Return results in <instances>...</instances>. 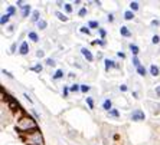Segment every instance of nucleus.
<instances>
[{"label": "nucleus", "instance_id": "bb28decb", "mask_svg": "<svg viewBox=\"0 0 160 145\" xmlns=\"http://www.w3.org/2000/svg\"><path fill=\"white\" fill-rule=\"evenodd\" d=\"M133 65H134V66H140V60H138L137 59V58H133Z\"/></svg>", "mask_w": 160, "mask_h": 145}, {"label": "nucleus", "instance_id": "6e6552de", "mask_svg": "<svg viewBox=\"0 0 160 145\" xmlns=\"http://www.w3.org/2000/svg\"><path fill=\"white\" fill-rule=\"evenodd\" d=\"M120 32H121V35H123V36H131V32L128 29H127V26H121V29H120Z\"/></svg>", "mask_w": 160, "mask_h": 145}, {"label": "nucleus", "instance_id": "412c9836", "mask_svg": "<svg viewBox=\"0 0 160 145\" xmlns=\"http://www.w3.org/2000/svg\"><path fill=\"white\" fill-rule=\"evenodd\" d=\"M130 7H131V10H137V9H138V3H137V2H131Z\"/></svg>", "mask_w": 160, "mask_h": 145}, {"label": "nucleus", "instance_id": "c756f323", "mask_svg": "<svg viewBox=\"0 0 160 145\" xmlns=\"http://www.w3.org/2000/svg\"><path fill=\"white\" fill-rule=\"evenodd\" d=\"M65 10H67V13H71V12H72V6H71V4H65Z\"/></svg>", "mask_w": 160, "mask_h": 145}, {"label": "nucleus", "instance_id": "a19ab883", "mask_svg": "<svg viewBox=\"0 0 160 145\" xmlns=\"http://www.w3.org/2000/svg\"><path fill=\"white\" fill-rule=\"evenodd\" d=\"M156 93H157V95H159V96H160V86H157V88H156Z\"/></svg>", "mask_w": 160, "mask_h": 145}, {"label": "nucleus", "instance_id": "f3484780", "mask_svg": "<svg viewBox=\"0 0 160 145\" xmlns=\"http://www.w3.org/2000/svg\"><path fill=\"white\" fill-rule=\"evenodd\" d=\"M56 16H58V19H59V20H62V22H67V20H68L67 16H63L61 12H56Z\"/></svg>", "mask_w": 160, "mask_h": 145}, {"label": "nucleus", "instance_id": "f8f14e48", "mask_svg": "<svg viewBox=\"0 0 160 145\" xmlns=\"http://www.w3.org/2000/svg\"><path fill=\"white\" fill-rule=\"evenodd\" d=\"M29 39H30V40H33V42L39 40V37H38V35L35 33V32H29Z\"/></svg>", "mask_w": 160, "mask_h": 145}, {"label": "nucleus", "instance_id": "7ed1b4c3", "mask_svg": "<svg viewBox=\"0 0 160 145\" xmlns=\"http://www.w3.org/2000/svg\"><path fill=\"white\" fill-rule=\"evenodd\" d=\"M131 119H133V121H143V119H144V112H143L142 109L134 111L133 114H131Z\"/></svg>", "mask_w": 160, "mask_h": 145}, {"label": "nucleus", "instance_id": "393cba45", "mask_svg": "<svg viewBox=\"0 0 160 145\" xmlns=\"http://www.w3.org/2000/svg\"><path fill=\"white\" fill-rule=\"evenodd\" d=\"M110 115L111 116H118V111H117V109H111V111H110Z\"/></svg>", "mask_w": 160, "mask_h": 145}, {"label": "nucleus", "instance_id": "72a5a7b5", "mask_svg": "<svg viewBox=\"0 0 160 145\" xmlns=\"http://www.w3.org/2000/svg\"><path fill=\"white\" fill-rule=\"evenodd\" d=\"M85 13H87V9H81V10L78 12V15H79V16H84Z\"/></svg>", "mask_w": 160, "mask_h": 145}, {"label": "nucleus", "instance_id": "a878e982", "mask_svg": "<svg viewBox=\"0 0 160 145\" xmlns=\"http://www.w3.org/2000/svg\"><path fill=\"white\" fill-rule=\"evenodd\" d=\"M32 71H35V72H42V66H41V65H36V66L32 68Z\"/></svg>", "mask_w": 160, "mask_h": 145}, {"label": "nucleus", "instance_id": "6ab92c4d", "mask_svg": "<svg viewBox=\"0 0 160 145\" xmlns=\"http://www.w3.org/2000/svg\"><path fill=\"white\" fill-rule=\"evenodd\" d=\"M9 17H10V15H3V16H2V20H0V23H2V25L8 23L9 22Z\"/></svg>", "mask_w": 160, "mask_h": 145}, {"label": "nucleus", "instance_id": "9b49d317", "mask_svg": "<svg viewBox=\"0 0 160 145\" xmlns=\"http://www.w3.org/2000/svg\"><path fill=\"white\" fill-rule=\"evenodd\" d=\"M133 17H134V13L131 10H127L126 13H124V19H126V20H131Z\"/></svg>", "mask_w": 160, "mask_h": 145}, {"label": "nucleus", "instance_id": "7c9ffc66", "mask_svg": "<svg viewBox=\"0 0 160 145\" xmlns=\"http://www.w3.org/2000/svg\"><path fill=\"white\" fill-rule=\"evenodd\" d=\"M46 65H49V66H53V65H55V62H53V59H51V58H49V59H46Z\"/></svg>", "mask_w": 160, "mask_h": 145}, {"label": "nucleus", "instance_id": "20e7f679", "mask_svg": "<svg viewBox=\"0 0 160 145\" xmlns=\"http://www.w3.org/2000/svg\"><path fill=\"white\" fill-rule=\"evenodd\" d=\"M8 101H9V106H10V109H13V111H18V109H19L18 101H15L13 98H10V96H8Z\"/></svg>", "mask_w": 160, "mask_h": 145}, {"label": "nucleus", "instance_id": "423d86ee", "mask_svg": "<svg viewBox=\"0 0 160 145\" xmlns=\"http://www.w3.org/2000/svg\"><path fill=\"white\" fill-rule=\"evenodd\" d=\"M81 53H82V55H84V56H85V58H87V60H88V62H92V59H94V58H92V55H91V52H89L88 49L82 48V49H81Z\"/></svg>", "mask_w": 160, "mask_h": 145}, {"label": "nucleus", "instance_id": "cd10ccee", "mask_svg": "<svg viewBox=\"0 0 160 145\" xmlns=\"http://www.w3.org/2000/svg\"><path fill=\"white\" fill-rule=\"evenodd\" d=\"M81 91H82V92H84V93H87V92H88V91H89V86H87V85H82V86H81Z\"/></svg>", "mask_w": 160, "mask_h": 145}, {"label": "nucleus", "instance_id": "4be33fe9", "mask_svg": "<svg viewBox=\"0 0 160 145\" xmlns=\"http://www.w3.org/2000/svg\"><path fill=\"white\" fill-rule=\"evenodd\" d=\"M87 104H88L89 109H94V102H92V99H91V98H87Z\"/></svg>", "mask_w": 160, "mask_h": 145}, {"label": "nucleus", "instance_id": "ea45409f", "mask_svg": "<svg viewBox=\"0 0 160 145\" xmlns=\"http://www.w3.org/2000/svg\"><path fill=\"white\" fill-rule=\"evenodd\" d=\"M152 25H153V26H157V25H159V22H157V20H153Z\"/></svg>", "mask_w": 160, "mask_h": 145}, {"label": "nucleus", "instance_id": "e433bc0d", "mask_svg": "<svg viewBox=\"0 0 160 145\" xmlns=\"http://www.w3.org/2000/svg\"><path fill=\"white\" fill-rule=\"evenodd\" d=\"M120 89L123 91V92H126V91H127V86L126 85H121V86H120Z\"/></svg>", "mask_w": 160, "mask_h": 145}, {"label": "nucleus", "instance_id": "ddd939ff", "mask_svg": "<svg viewBox=\"0 0 160 145\" xmlns=\"http://www.w3.org/2000/svg\"><path fill=\"white\" fill-rule=\"evenodd\" d=\"M63 76V72L61 71V69H58V71L55 72V75H53V79H61Z\"/></svg>", "mask_w": 160, "mask_h": 145}, {"label": "nucleus", "instance_id": "c85d7f7f", "mask_svg": "<svg viewBox=\"0 0 160 145\" xmlns=\"http://www.w3.org/2000/svg\"><path fill=\"white\" fill-rule=\"evenodd\" d=\"M159 42H160V37L157 36V35H154V36H153V43L156 45V43H159Z\"/></svg>", "mask_w": 160, "mask_h": 145}, {"label": "nucleus", "instance_id": "f704fd0d", "mask_svg": "<svg viewBox=\"0 0 160 145\" xmlns=\"http://www.w3.org/2000/svg\"><path fill=\"white\" fill-rule=\"evenodd\" d=\"M81 32H82V33L89 35V29H87V27H81Z\"/></svg>", "mask_w": 160, "mask_h": 145}, {"label": "nucleus", "instance_id": "9d476101", "mask_svg": "<svg viewBox=\"0 0 160 145\" xmlns=\"http://www.w3.org/2000/svg\"><path fill=\"white\" fill-rule=\"evenodd\" d=\"M150 73H152L153 76H157V75H159V68H157L156 65H152V66H150Z\"/></svg>", "mask_w": 160, "mask_h": 145}, {"label": "nucleus", "instance_id": "79ce46f5", "mask_svg": "<svg viewBox=\"0 0 160 145\" xmlns=\"http://www.w3.org/2000/svg\"><path fill=\"white\" fill-rule=\"evenodd\" d=\"M108 20H110V22H112V20H114V17H112V15H108Z\"/></svg>", "mask_w": 160, "mask_h": 145}, {"label": "nucleus", "instance_id": "2f4dec72", "mask_svg": "<svg viewBox=\"0 0 160 145\" xmlns=\"http://www.w3.org/2000/svg\"><path fill=\"white\" fill-rule=\"evenodd\" d=\"M92 43H94V45H105L104 40H94Z\"/></svg>", "mask_w": 160, "mask_h": 145}, {"label": "nucleus", "instance_id": "b1692460", "mask_svg": "<svg viewBox=\"0 0 160 145\" xmlns=\"http://www.w3.org/2000/svg\"><path fill=\"white\" fill-rule=\"evenodd\" d=\"M8 13H9V15H15V13H16L15 7H13V6H9V7H8Z\"/></svg>", "mask_w": 160, "mask_h": 145}, {"label": "nucleus", "instance_id": "4c0bfd02", "mask_svg": "<svg viewBox=\"0 0 160 145\" xmlns=\"http://www.w3.org/2000/svg\"><path fill=\"white\" fill-rule=\"evenodd\" d=\"M100 35L104 37V36H105V30H104V29H100Z\"/></svg>", "mask_w": 160, "mask_h": 145}, {"label": "nucleus", "instance_id": "aec40b11", "mask_svg": "<svg viewBox=\"0 0 160 145\" xmlns=\"http://www.w3.org/2000/svg\"><path fill=\"white\" fill-rule=\"evenodd\" d=\"M46 25H48V23L45 22V20H39V22H38V27H39V29H45Z\"/></svg>", "mask_w": 160, "mask_h": 145}, {"label": "nucleus", "instance_id": "dca6fc26", "mask_svg": "<svg viewBox=\"0 0 160 145\" xmlns=\"http://www.w3.org/2000/svg\"><path fill=\"white\" fill-rule=\"evenodd\" d=\"M137 72H138V75H142V76H144V75H146V68L140 65V66L137 68Z\"/></svg>", "mask_w": 160, "mask_h": 145}, {"label": "nucleus", "instance_id": "1a4fd4ad", "mask_svg": "<svg viewBox=\"0 0 160 145\" xmlns=\"http://www.w3.org/2000/svg\"><path fill=\"white\" fill-rule=\"evenodd\" d=\"M102 108H104L105 111H111V101H110V99H105L104 104H102Z\"/></svg>", "mask_w": 160, "mask_h": 145}, {"label": "nucleus", "instance_id": "58836bf2", "mask_svg": "<svg viewBox=\"0 0 160 145\" xmlns=\"http://www.w3.org/2000/svg\"><path fill=\"white\" fill-rule=\"evenodd\" d=\"M68 95V88H63V96H67Z\"/></svg>", "mask_w": 160, "mask_h": 145}, {"label": "nucleus", "instance_id": "4468645a", "mask_svg": "<svg viewBox=\"0 0 160 145\" xmlns=\"http://www.w3.org/2000/svg\"><path fill=\"white\" fill-rule=\"evenodd\" d=\"M111 66H116V65H114V62H112V60H110V59H105V69L108 71Z\"/></svg>", "mask_w": 160, "mask_h": 145}, {"label": "nucleus", "instance_id": "0eeeda50", "mask_svg": "<svg viewBox=\"0 0 160 145\" xmlns=\"http://www.w3.org/2000/svg\"><path fill=\"white\" fill-rule=\"evenodd\" d=\"M29 12H30V6L29 4H25V6L22 7V16L23 17H26V16L29 15Z\"/></svg>", "mask_w": 160, "mask_h": 145}, {"label": "nucleus", "instance_id": "f03ea898", "mask_svg": "<svg viewBox=\"0 0 160 145\" xmlns=\"http://www.w3.org/2000/svg\"><path fill=\"white\" fill-rule=\"evenodd\" d=\"M28 144L29 145H43V138H42L41 132H35L33 135H29Z\"/></svg>", "mask_w": 160, "mask_h": 145}, {"label": "nucleus", "instance_id": "f257e3e1", "mask_svg": "<svg viewBox=\"0 0 160 145\" xmlns=\"http://www.w3.org/2000/svg\"><path fill=\"white\" fill-rule=\"evenodd\" d=\"M19 131H22V132H38V125L35 122L33 118H30V116H22V118L18 121V125H16Z\"/></svg>", "mask_w": 160, "mask_h": 145}, {"label": "nucleus", "instance_id": "39448f33", "mask_svg": "<svg viewBox=\"0 0 160 145\" xmlns=\"http://www.w3.org/2000/svg\"><path fill=\"white\" fill-rule=\"evenodd\" d=\"M19 52H20V55H26V53L29 52V45H28V42H22Z\"/></svg>", "mask_w": 160, "mask_h": 145}, {"label": "nucleus", "instance_id": "a211bd4d", "mask_svg": "<svg viewBox=\"0 0 160 145\" xmlns=\"http://www.w3.org/2000/svg\"><path fill=\"white\" fill-rule=\"evenodd\" d=\"M32 20H33V22H39V12L38 10L33 12V15H32Z\"/></svg>", "mask_w": 160, "mask_h": 145}, {"label": "nucleus", "instance_id": "2eb2a0df", "mask_svg": "<svg viewBox=\"0 0 160 145\" xmlns=\"http://www.w3.org/2000/svg\"><path fill=\"white\" fill-rule=\"evenodd\" d=\"M130 50H131V53H133V55H137V53L140 52V50H138V48L136 45H130Z\"/></svg>", "mask_w": 160, "mask_h": 145}, {"label": "nucleus", "instance_id": "473e14b6", "mask_svg": "<svg viewBox=\"0 0 160 145\" xmlns=\"http://www.w3.org/2000/svg\"><path fill=\"white\" fill-rule=\"evenodd\" d=\"M78 89H79V86H78V85H72V86H71V91H72V92H77Z\"/></svg>", "mask_w": 160, "mask_h": 145}, {"label": "nucleus", "instance_id": "c9c22d12", "mask_svg": "<svg viewBox=\"0 0 160 145\" xmlns=\"http://www.w3.org/2000/svg\"><path fill=\"white\" fill-rule=\"evenodd\" d=\"M38 56H39V58H42V56H43V50H38V53H36Z\"/></svg>", "mask_w": 160, "mask_h": 145}, {"label": "nucleus", "instance_id": "5701e85b", "mask_svg": "<svg viewBox=\"0 0 160 145\" xmlns=\"http://www.w3.org/2000/svg\"><path fill=\"white\" fill-rule=\"evenodd\" d=\"M88 26H89V27H94V29H95V27H98V22H95V20H91V22L88 23Z\"/></svg>", "mask_w": 160, "mask_h": 145}]
</instances>
